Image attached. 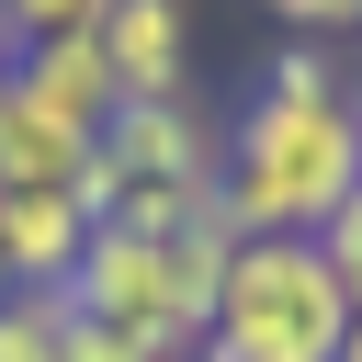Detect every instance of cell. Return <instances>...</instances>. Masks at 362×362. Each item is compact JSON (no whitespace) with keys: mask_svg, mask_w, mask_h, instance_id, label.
Returning a JSON list of instances; mask_svg holds the SVG:
<instances>
[{"mask_svg":"<svg viewBox=\"0 0 362 362\" xmlns=\"http://www.w3.org/2000/svg\"><path fill=\"white\" fill-rule=\"evenodd\" d=\"M362 192V113L351 90H249L215 147V204L238 238H317Z\"/></svg>","mask_w":362,"mask_h":362,"instance_id":"1","label":"cell"},{"mask_svg":"<svg viewBox=\"0 0 362 362\" xmlns=\"http://www.w3.org/2000/svg\"><path fill=\"white\" fill-rule=\"evenodd\" d=\"M226 249H238L226 204H215L204 226H181V238L90 226V249H79V272H68V317H90V328H113V339H136V351H158V362H192L204 328H215V272H226Z\"/></svg>","mask_w":362,"mask_h":362,"instance_id":"2","label":"cell"},{"mask_svg":"<svg viewBox=\"0 0 362 362\" xmlns=\"http://www.w3.org/2000/svg\"><path fill=\"white\" fill-rule=\"evenodd\" d=\"M339 328H351V294L317 238H238L192 362H339Z\"/></svg>","mask_w":362,"mask_h":362,"instance_id":"3","label":"cell"},{"mask_svg":"<svg viewBox=\"0 0 362 362\" xmlns=\"http://www.w3.org/2000/svg\"><path fill=\"white\" fill-rule=\"evenodd\" d=\"M215 147H226V124L181 90V102H113V124H102V181H113V204L124 192H204L215 181Z\"/></svg>","mask_w":362,"mask_h":362,"instance_id":"4","label":"cell"},{"mask_svg":"<svg viewBox=\"0 0 362 362\" xmlns=\"http://www.w3.org/2000/svg\"><path fill=\"white\" fill-rule=\"evenodd\" d=\"M90 45H102L124 102H181L192 90V0H102Z\"/></svg>","mask_w":362,"mask_h":362,"instance_id":"5","label":"cell"},{"mask_svg":"<svg viewBox=\"0 0 362 362\" xmlns=\"http://www.w3.org/2000/svg\"><path fill=\"white\" fill-rule=\"evenodd\" d=\"M90 226L102 215L79 192H0V272H11V294H68Z\"/></svg>","mask_w":362,"mask_h":362,"instance_id":"6","label":"cell"},{"mask_svg":"<svg viewBox=\"0 0 362 362\" xmlns=\"http://www.w3.org/2000/svg\"><path fill=\"white\" fill-rule=\"evenodd\" d=\"M11 102H34V113H45V124H68V136H102L124 90H113V68H102V45H90V34H57V45H23Z\"/></svg>","mask_w":362,"mask_h":362,"instance_id":"7","label":"cell"},{"mask_svg":"<svg viewBox=\"0 0 362 362\" xmlns=\"http://www.w3.org/2000/svg\"><path fill=\"white\" fill-rule=\"evenodd\" d=\"M90 158H102V136H68L0 90V192H90Z\"/></svg>","mask_w":362,"mask_h":362,"instance_id":"8","label":"cell"},{"mask_svg":"<svg viewBox=\"0 0 362 362\" xmlns=\"http://www.w3.org/2000/svg\"><path fill=\"white\" fill-rule=\"evenodd\" d=\"M0 362H68V294H0Z\"/></svg>","mask_w":362,"mask_h":362,"instance_id":"9","label":"cell"},{"mask_svg":"<svg viewBox=\"0 0 362 362\" xmlns=\"http://www.w3.org/2000/svg\"><path fill=\"white\" fill-rule=\"evenodd\" d=\"M283 34H305V45H339V34H362V0H260Z\"/></svg>","mask_w":362,"mask_h":362,"instance_id":"10","label":"cell"},{"mask_svg":"<svg viewBox=\"0 0 362 362\" xmlns=\"http://www.w3.org/2000/svg\"><path fill=\"white\" fill-rule=\"evenodd\" d=\"M317 249H328V272H339V294H351V317H362V192L317 226Z\"/></svg>","mask_w":362,"mask_h":362,"instance_id":"11","label":"cell"},{"mask_svg":"<svg viewBox=\"0 0 362 362\" xmlns=\"http://www.w3.org/2000/svg\"><path fill=\"white\" fill-rule=\"evenodd\" d=\"M68 362H158V351H136V339H113V328L68 317Z\"/></svg>","mask_w":362,"mask_h":362,"instance_id":"12","label":"cell"},{"mask_svg":"<svg viewBox=\"0 0 362 362\" xmlns=\"http://www.w3.org/2000/svg\"><path fill=\"white\" fill-rule=\"evenodd\" d=\"M11 68H23V34H11V23H0V90H11Z\"/></svg>","mask_w":362,"mask_h":362,"instance_id":"13","label":"cell"},{"mask_svg":"<svg viewBox=\"0 0 362 362\" xmlns=\"http://www.w3.org/2000/svg\"><path fill=\"white\" fill-rule=\"evenodd\" d=\"M339 362H362V317H351V328H339Z\"/></svg>","mask_w":362,"mask_h":362,"instance_id":"14","label":"cell"},{"mask_svg":"<svg viewBox=\"0 0 362 362\" xmlns=\"http://www.w3.org/2000/svg\"><path fill=\"white\" fill-rule=\"evenodd\" d=\"M351 113H362V79H351Z\"/></svg>","mask_w":362,"mask_h":362,"instance_id":"15","label":"cell"},{"mask_svg":"<svg viewBox=\"0 0 362 362\" xmlns=\"http://www.w3.org/2000/svg\"><path fill=\"white\" fill-rule=\"evenodd\" d=\"M0 294H11V272H0Z\"/></svg>","mask_w":362,"mask_h":362,"instance_id":"16","label":"cell"}]
</instances>
